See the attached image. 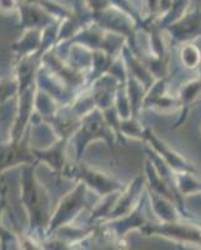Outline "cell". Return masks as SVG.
Wrapping results in <instances>:
<instances>
[{
  "instance_id": "obj_1",
  "label": "cell",
  "mask_w": 201,
  "mask_h": 250,
  "mask_svg": "<svg viewBox=\"0 0 201 250\" xmlns=\"http://www.w3.org/2000/svg\"><path fill=\"white\" fill-rule=\"evenodd\" d=\"M35 165H25L23 171V185H21V202L25 207L30 223V234H43L48 231L49 222V199L40 188L34 176Z\"/></svg>"
},
{
  "instance_id": "obj_2",
  "label": "cell",
  "mask_w": 201,
  "mask_h": 250,
  "mask_svg": "<svg viewBox=\"0 0 201 250\" xmlns=\"http://www.w3.org/2000/svg\"><path fill=\"white\" fill-rule=\"evenodd\" d=\"M140 231L146 236L158 235L171 242L201 249V227L182 219L170 223H147Z\"/></svg>"
},
{
  "instance_id": "obj_3",
  "label": "cell",
  "mask_w": 201,
  "mask_h": 250,
  "mask_svg": "<svg viewBox=\"0 0 201 250\" xmlns=\"http://www.w3.org/2000/svg\"><path fill=\"white\" fill-rule=\"evenodd\" d=\"M84 194H85V185L79 184L73 193L66 195L60 202L58 209L54 211L53 216H50L46 235H51L61 228L70 225V223L77 218L78 214L82 210V208L85 205Z\"/></svg>"
},
{
  "instance_id": "obj_4",
  "label": "cell",
  "mask_w": 201,
  "mask_h": 250,
  "mask_svg": "<svg viewBox=\"0 0 201 250\" xmlns=\"http://www.w3.org/2000/svg\"><path fill=\"white\" fill-rule=\"evenodd\" d=\"M33 149L29 148L28 138L13 140L5 145H0V173L15 165H29L34 162Z\"/></svg>"
},
{
  "instance_id": "obj_5",
  "label": "cell",
  "mask_w": 201,
  "mask_h": 250,
  "mask_svg": "<svg viewBox=\"0 0 201 250\" xmlns=\"http://www.w3.org/2000/svg\"><path fill=\"white\" fill-rule=\"evenodd\" d=\"M70 175L82 180L85 184L93 188L94 190H97L99 194H110L121 188L119 184H116L113 179H109L105 174L100 173V171L90 170V169L81 167V165L75 167L70 171Z\"/></svg>"
},
{
  "instance_id": "obj_6",
  "label": "cell",
  "mask_w": 201,
  "mask_h": 250,
  "mask_svg": "<svg viewBox=\"0 0 201 250\" xmlns=\"http://www.w3.org/2000/svg\"><path fill=\"white\" fill-rule=\"evenodd\" d=\"M64 143H65V140L61 139L55 145H51V148L48 150H34L33 149V153H34L35 158L48 163L50 167L59 170L64 164V148H65Z\"/></svg>"
},
{
  "instance_id": "obj_7",
  "label": "cell",
  "mask_w": 201,
  "mask_h": 250,
  "mask_svg": "<svg viewBox=\"0 0 201 250\" xmlns=\"http://www.w3.org/2000/svg\"><path fill=\"white\" fill-rule=\"evenodd\" d=\"M19 91V83L17 80H0V102L10 99Z\"/></svg>"
},
{
  "instance_id": "obj_8",
  "label": "cell",
  "mask_w": 201,
  "mask_h": 250,
  "mask_svg": "<svg viewBox=\"0 0 201 250\" xmlns=\"http://www.w3.org/2000/svg\"><path fill=\"white\" fill-rule=\"evenodd\" d=\"M0 250H8V236L4 234L3 238H1V242H0Z\"/></svg>"
},
{
  "instance_id": "obj_9",
  "label": "cell",
  "mask_w": 201,
  "mask_h": 250,
  "mask_svg": "<svg viewBox=\"0 0 201 250\" xmlns=\"http://www.w3.org/2000/svg\"><path fill=\"white\" fill-rule=\"evenodd\" d=\"M1 238H3V235H0V242H1Z\"/></svg>"
}]
</instances>
